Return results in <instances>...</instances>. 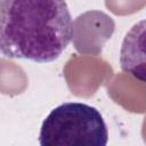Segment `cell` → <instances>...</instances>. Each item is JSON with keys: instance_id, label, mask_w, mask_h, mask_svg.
Here are the masks:
<instances>
[{"instance_id": "2", "label": "cell", "mask_w": 146, "mask_h": 146, "mask_svg": "<svg viewBox=\"0 0 146 146\" xmlns=\"http://www.w3.org/2000/svg\"><path fill=\"white\" fill-rule=\"evenodd\" d=\"M106 123L97 108L84 103L67 102L55 107L43 120L41 146H105Z\"/></svg>"}, {"instance_id": "1", "label": "cell", "mask_w": 146, "mask_h": 146, "mask_svg": "<svg viewBox=\"0 0 146 146\" xmlns=\"http://www.w3.org/2000/svg\"><path fill=\"white\" fill-rule=\"evenodd\" d=\"M65 0H0V50L7 58L56 60L73 36Z\"/></svg>"}, {"instance_id": "3", "label": "cell", "mask_w": 146, "mask_h": 146, "mask_svg": "<svg viewBox=\"0 0 146 146\" xmlns=\"http://www.w3.org/2000/svg\"><path fill=\"white\" fill-rule=\"evenodd\" d=\"M121 70L146 83V19L137 22L127 32L120 49Z\"/></svg>"}]
</instances>
